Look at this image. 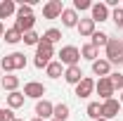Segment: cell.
<instances>
[{
  "label": "cell",
  "instance_id": "6da1fadb",
  "mask_svg": "<svg viewBox=\"0 0 123 121\" xmlns=\"http://www.w3.org/2000/svg\"><path fill=\"white\" fill-rule=\"evenodd\" d=\"M52 57H55V47L50 45V43H45V40L40 38V43L36 45V60H33L36 69H45L47 64L52 62Z\"/></svg>",
  "mask_w": 123,
  "mask_h": 121
},
{
  "label": "cell",
  "instance_id": "7a4b0ae2",
  "mask_svg": "<svg viewBox=\"0 0 123 121\" xmlns=\"http://www.w3.org/2000/svg\"><path fill=\"white\" fill-rule=\"evenodd\" d=\"M104 50H107V57H104V60H107L109 64H116V67L123 64V43L118 38H109V43H107Z\"/></svg>",
  "mask_w": 123,
  "mask_h": 121
},
{
  "label": "cell",
  "instance_id": "3957f363",
  "mask_svg": "<svg viewBox=\"0 0 123 121\" xmlns=\"http://www.w3.org/2000/svg\"><path fill=\"white\" fill-rule=\"evenodd\" d=\"M59 62L64 67H78V62H80V50L76 45H64L59 50Z\"/></svg>",
  "mask_w": 123,
  "mask_h": 121
},
{
  "label": "cell",
  "instance_id": "277c9868",
  "mask_svg": "<svg viewBox=\"0 0 123 121\" xmlns=\"http://www.w3.org/2000/svg\"><path fill=\"white\" fill-rule=\"evenodd\" d=\"M95 90H97V95L107 102V100H111L114 97V86H111V81H109V76H104V78H99V81H95Z\"/></svg>",
  "mask_w": 123,
  "mask_h": 121
},
{
  "label": "cell",
  "instance_id": "5b68a950",
  "mask_svg": "<svg viewBox=\"0 0 123 121\" xmlns=\"http://www.w3.org/2000/svg\"><path fill=\"white\" fill-rule=\"evenodd\" d=\"M90 19L95 21V24H97V21H107V19H111V12H109V7L104 5V2H92Z\"/></svg>",
  "mask_w": 123,
  "mask_h": 121
},
{
  "label": "cell",
  "instance_id": "8992f818",
  "mask_svg": "<svg viewBox=\"0 0 123 121\" xmlns=\"http://www.w3.org/2000/svg\"><path fill=\"white\" fill-rule=\"evenodd\" d=\"M45 95V86L38 83V81H29L24 86V97H31V100H43Z\"/></svg>",
  "mask_w": 123,
  "mask_h": 121
},
{
  "label": "cell",
  "instance_id": "52a82bcc",
  "mask_svg": "<svg viewBox=\"0 0 123 121\" xmlns=\"http://www.w3.org/2000/svg\"><path fill=\"white\" fill-rule=\"evenodd\" d=\"M121 102L116 100V97H111L107 102H102V119H116L118 116V112H121Z\"/></svg>",
  "mask_w": 123,
  "mask_h": 121
},
{
  "label": "cell",
  "instance_id": "ba28073f",
  "mask_svg": "<svg viewBox=\"0 0 123 121\" xmlns=\"http://www.w3.org/2000/svg\"><path fill=\"white\" fill-rule=\"evenodd\" d=\"M62 12H64L62 0H50V2H45V7H43V17L45 19H59Z\"/></svg>",
  "mask_w": 123,
  "mask_h": 121
},
{
  "label": "cell",
  "instance_id": "9c48e42d",
  "mask_svg": "<svg viewBox=\"0 0 123 121\" xmlns=\"http://www.w3.org/2000/svg\"><path fill=\"white\" fill-rule=\"evenodd\" d=\"M52 112H55V105L47 102V100H38L36 102V116L43 121H50L52 119Z\"/></svg>",
  "mask_w": 123,
  "mask_h": 121
},
{
  "label": "cell",
  "instance_id": "30bf717a",
  "mask_svg": "<svg viewBox=\"0 0 123 121\" xmlns=\"http://www.w3.org/2000/svg\"><path fill=\"white\" fill-rule=\"evenodd\" d=\"M83 78H85V76H83V69H80V67H66V69H64V81H66L69 86H78Z\"/></svg>",
  "mask_w": 123,
  "mask_h": 121
},
{
  "label": "cell",
  "instance_id": "8fae6325",
  "mask_svg": "<svg viewBox=\"0 0 123 121\" xmlns=\"http://www.w3.org/2000/svg\"><path fill=\"white\" fill-rule=\"evenodd\" d=\"M92 93H95V81H92L90 76H85V78L76 86V97L83 100V97H90Z\"/></svg>",
  "mask_w": 123,
  "mask_h": 121
},
{
  "label": "cell",
  "instance_id": "7c38bea8",
  "mask_svg": "<svg viewBox=\"0 0 123 121\" xmlns=\"http://www.w3.org/2000/svg\"><path fill=\"white\" fill-rule=\"evenodd\" d=\"M62 24L66 26V29H76L78 26V12L74 7H64V12H62Z\"/></svg>",
  "mask_w": 123,
  "mask_h": 121
},
{
  "label": "cell",
  "instance_id": "4fadbf2b",
  "mask_svg": "<svg viewBox=\"0 0 123 121\" xmlns=\"http://www.w3.org/2000/svg\"><path fill=\"white\" fill-rule=\"evenodd\" d=\"M33 24H36V14L33 17H17L14 19V29L24 36V33H29V31H33Z\"/></svg>",
  "mask_w": 123,
  "mask_h": 121
},
{
  "label": "cell",
  "instance_id": "5bb4252c",
  "mask_svg": "<svg viewBox=\"0 0 123 121\" xmlns=\"http://www.w3.org/2000/svg\"><path fill=\"white\" fill-rule=\"evenodd\" d=\"M78 33L83 36V38H92V33H95V21H92L90 17L88 19H78Z\"/></svg>",
  "mask_w": 123,
  "mask_h": 121
},
{
  "label": "cell",
  "instance_id": "9a60e30c",
  "mask_svg": "<svg viewBox=\"0 0 123 121\" xmlns=\"http://www.w3.org/2000/svg\"><path fill=\"white\" fill-rule=\"evenodd\" d=\"M92 74L99 76V78H104V76L111 74V64H109L107 60H95L92 62Z\"/></svg>",
  "mask_w": 123,
  "mask_h": 121
},
{
  "label": "cell",
  "instance_id": "2e32d148",
  "mask_svg": "<svg viewBox=\"0 0 123 121\" xmlns=\"http://www.w3.org/2000/svg\"><path fill=\"white\" fill-rule=\"evenodd\" d=\"M17 14V2L14 0H2L0 2V19H7V17Z\"/></svg>",
  "mask_w": 123,
  "mask_h": 121
},
{
  "label": "cell",
  "instance_id": "e0dca14e",
  "mask_svg": "<svg viewBox=\"0 0 123 121\" xmlns=\"http://www.w3.org/2000/svg\"><path fill=\"white\" fill-rule=\"evenodd\" d=\"M69 116H71V109H69V105H64V102L55 105V112H52V119H55V121H66Z\"/></svg>",
  "mask_w": 123,
  "mask_h": 121
},
{
  "label": "cell",
  "instance_id": "ac0fdd59",
  "mask_svg": "<svg viewBox=\"0 0 123 121\" xmlns=\"http://www.w3.org/2000/svg\"><path fill=\"white\" fill-rule=\"evenodd\" d=\"M62 67H64V64H62L59 60H52L45 67V74L50 76V78H59V76H64V69H62Z\"/></svg>",
  "mask_w": 123,
  "mask_h": 121
},
{
  "label": "cell",
  "instance_id": "d6986e66",
  "mask_svg": "<svg viewBox=\"0 0 123 121\" xmlns=\"http://www.w3.org/2000/svg\"><path fill=\"white\" fill-rule=\"evenodd\" d=\"M24 93H19V90H14V93H10L7 95V107L10 109H19V107H24Z\"/></svg>",
  "mask_w": 123,
  "mask_h": 121
},
{
  "label": "cell",
  "instance_id": "ffe728a7",
  "mask_svg": "<svg viewBox=\"0 0 123 121\" xmlns=\"http://www.w3.org/2000/svg\"><path fill=\"white\" fill-rule=\"evenodd\" d=\"M0 83H2V88H5V90L14 93L17 88H19V76H12V74H7V76H2V78H0Z\"/></svg>",
  "mask_w": 123,
  "mask_h": 121
},
{
  "label": "cell",
  "instance_id": "44dd1931",
  "mask_svg": "<svg viewBox=\"0 0 123 121\" xmlns=\"http://www.w3.org/2000/svg\"><path fill=\"white\" fill-rule=\"evenodd\" d=\"M90 43H92L95 47H97V50H99V47H107V43H109V36L104 33V31H95V33H92V38H90Z\"/></svg>",
  "mask_w": 123,
  "mask_h": 121
},
{
  "label": "cell",
  "instance_id": "7402d4cb",
  "mask_svg": "<svg viewBox=\"0 0 123 121\" xmlns=\"http://www.w3.org/2000/svg\"><path fill=\"white\" fill-rule=\"evenodd\" d=\"M40 38H43L45 43H50V45H55V43H59V40H62V31L59 29H47Z\"/></svg>",
  "mask_w": 123,
  "mask_h": 121
},
{
  "label": "cell",
  "instance_id": "603a6c76",
  "mask_svg": "<svg viewBox=\"0 0 123 121\" xmlns=\"http://www.w3.org/2000/svg\"><path fill=\"white\" fill-rule=\"evenodd\" d=\"M2 38H5V43H10V45H17V43H19L24 36H21V33H19L14 26H12V29H5V36H2Z\"/></svg>",
  "mask_w": 123,
  "mask_h": 121
},
{
  "label": "cell",
  "instance_id": "cb8c5ba5",
  "mask_svg": "<svg viewBox=\"0 0 123 121\" xmlns=\"http://www.w3.org/2000/svg\"><path fill=\"white\" fill-rule=\"evenodd\" d=\"M97 55H99V50L92 45V43H88V45H83V47H80V57H85V60H90V62H95V60H97Z\"/></svg>",
  "mask_w": 123,
  "mask_h": 121
},
{
  "label": "cell",
  "instance_id": "d4e9b609",
  "mask_svg": "<svg viewBox=\"0 0 123 121\" xmlns=\"http://www.w3.org/2000/svg\"><path fill=\"white\" fill-rule=\"evenodd\" d=\"M88 116H90L92 121H97V119H102V102H90L88 105Z\"/></svg>",
  "mask_w": 123,
  "mask_h": 121
},
{
  "label": "cell",
  "instance_id": "484cf974",
  "mask_svg": "<svg viewBox=\"0 0 123 121\" xmlns=\"http://www.w3.org/2000/svg\"><path fill=\"white\" fill-rule=\"evenodd\" d=\"M109 81H111L114 90H123V74L121 71H111L109 74Z\"/></svg>",
  "mask_w": 123,
  "mask_h": 121
},
{
  "label": "cell",
  "instance_id": "4316f807",
  "mask_svg": "<svg viewBox=\"0 0 123 121\" xmlns=\"http://www.w3.org/2000/svg\"><path fill=\"white\" fill-rule=\"evenodd\" d=\"M10 57H12V64H14V71L26 67V55H24V52H12Z\"/></svg>",
  "mask_w": 123,
  "mask_h": 121
},
{
  "label": "cell",
  "instance_id": "83f0119b",
  "mask_svg": "<svg viewBox=\"0 0 123 121\" xmlns=\"http://www.w3.org/2000/svg\"><path fill=\"white\" fill-rule=\"evenodd\" d=\"M14 17H33V5H31V2H21V5H17V14Z\"/></svg>",
  "mask_w": 123,
  "mask_h": 121
},
{
  "label": "cell",
  "instance_id": "f1b7e54d",
  "mask_svg": "<svg viewBox=\"0 0 123 121\" xmlns=\"http://www.w3.org/2000/svg\"><path fill=\"white\" fill-rule=\"evenodd\" d=\"M26 45H38L40 43V36L36 33V31H29V33H24V38H21Z\"/></svg>",
  "mask_w": 123,
  "mask_h": 121
},
{
  "label": "cell",
  "instance_id": "f546056e",
  "mask_svg": "<svg viewBox=\"0 0 123 121\" xmlns=\"http://www.w3.org/2000/svg\"><path fill=\"white\" fill-rule=\"evenodd\" d=\"M111 19H114L116 29H123V7H116V10L111 12Z\"/></svg>",
  "mask_w": 123,
  "mask_h": 121
},
{
  "label": "cell",
  "instance_id": "4dcf8cb0",
  "mask_svg": "<svg viewBox=\"0 0 123 121\" xmlns=\"http://www.w3.org/2000/svg\"><path fill=\"white\" fill-rule=\"evenodd\" d=\"M0 69H2V71H7V74H10V71H14V64H12V57H10V55H5V57L0 60Z\"/></svg>",
  "mask_w": 123,
  "mask_h": 121
},
{
  "label": "cell",
  "instance_id": "1f68e13d",
  "mask_svg": "<svg viewBox=\"0 0 123 121\" xmlns=\"http://www.w3.org/2000/svg\"><path fill=\"white\" fill-rule=\"evenodd\" d=\"M90 7H92V2H90V0H74V10H76V12L90 10Z\"/></svg>",
  "mask_w": 123,
  "mask_h": 121
},
{
  "label": "cell",
  "instance_id": "d6a6232c",
  "mask_svg": "<svg viewBox=\"0 0 123 121\" xmlns=\"http://www.w3.org/2000/svg\"><path fill=\"white\" fill-rule=\"evenodd\" d=\"M5 114H7V109H2V107H0V121H5Z\"/></svg>",
  "mask_w": 123,
  "mask_h": 121
},
{
  "label": "cell",
  "instance_id": "836d02e7",
  "mask_svg": "<svg viewBox=\"0 0 123 121\" xmlns=\"http://www.w3.org/2000/svg\"><path fill=\"white\" fill-rule=\"evenodd\" d=\"M2 36H5V24L0 21V40H2Z\"/></svg>",
  "mask_w": 123,
  "mask_h": 121
},
{
  "label": "cell",
  "instance_id": "e575fe53",
  "mask_svg": "<svg viewBox=\"0 0 123 121\" xmlns=\"http://www.w3.org/2000/svg\"><path fill=\"white\" fill-rule=\"evenodd\" d=\"M31 121H43V119H38V116H36V119H31Z\"/></svg>",
  "mask_w": 123,
  "mask_h": 121
},
{
  "label": "cell",
  "instance_id": "d590c367",
  "mask_svg": "<svg viewBox=\"0 0 123 121\" xmlns=\"http://www.w3.org/2000/svg\"><path fill=\"white\" fill-rule=\"evenodd\" d=\"M118 102H121V105H123V93H121V100H118Z\"/></svg>",
  "mask_w": 123,
  "mask_h": 121
},
{
  "label": "cell",
  "instance_id": "8d00e7d4",
  "mask_svg": "<svg viewBox=\"0 0 123 121\" xmlns=\"http://www.w3.org/2000/svg\"><path fill=\"white\" fill-rule=\"evenodd\" d=\"M97 121H109V119H97Z\"/></svg>",
  "mask_w": 123,
  "mask_h": 121
},
{
  "label": "cell",
  "instance_id": "74e56055",
  "mask_svg": "<svg viewBox=\"0 0 123 121\" xmlns=\"http://www.w3.org/2000/svg\"><path fill=\"white\" fill-rule=\"evenodd\" d=\"M0 78H2V69H0Z\"/></svg>",
  "mask_w": 123,
  "mask_h": 121
},
{
  "label": "cell",
  "instance_id": "f35d334b",
  "mask_svg": "<svg viewBox=\"0 0 123 121\" xmlns=\"http://www.w3.org/2000/svg\"><path fill=\"white\" fill-rule=\"evenodd\" d=\"M17 121H24V119H17Z\"/></svg>",
  "mask_w": 123,
  "mask_h": 121
},
{
  "label": "cell",
  "instance_id": "ab89813d",
  "mask_svg": "<svg viewBox=\"0 0 123 121\" xmlns=\"http://www.w3.org/2000/svg\"><path fill=\"white\" fill-rule=\"evenodd\" d=\"M50 121H55V119H50Z\"/></svg>",
  "mask_w": 123,
  "mask_h": 121
},
{
  "label": "cell",
  "instance_id": "60d3db41",
  "mask_svg": "<svg viewBox=\"0 0 123 121\" xmlns=\"http://www.w3.org/2000/svg\"><path fill=\"white\" fill-rule=\"evenodd\" d=\"M121 43H123V40H121Z\"/></svg>",
  "mask_w": 123,
  "mask_h": 121
}]
</instances>
